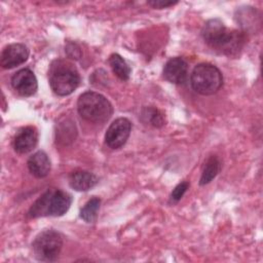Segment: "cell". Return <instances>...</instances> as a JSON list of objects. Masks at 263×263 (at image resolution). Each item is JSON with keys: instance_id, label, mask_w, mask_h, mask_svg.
Here are the masks:
<instances>
[{"instance_id": "6da1fadb", "label": "cell", "mask_w": 263, "mask_h": 263, "mask_svg": "<svg viewBox=\"0 0 263 263\" xmlns=\"http://www.w3.org/2000/svg\"><path fill=\"white\" fill-rule=\"evenodd\" d=\"M201 36L210 47L228 57L237 55L247 42L245 31L229 30L219 18L205 22L201 29Z\"/></svg>"}, {"instance_id": "7a4b0ae2", "label": "cell", "mask_w": 263, "mask_h": 263, "mask_svg": "<svg viewBox=\"0 0 263 263\" xmlns=\"http://www.w3.org/2000/svg\"><path fill=\"white\" fill-rule=\"evenodd\" d=\"M72 202L71 196L60 189L51 188L45 191L31 205L28 217L39 218L47 216H63L68 212Z\"/></svg>"}, {"instance_id": "3957f363", "label": "cell", "mask_w": 263, "mask_h": 263, "mask_svg": "<svg viewBox=\"0 0 263 263\" xmlns=\"http://www.w3.org/2000/svg\"><path fill=\"white\" fill-rule=\"evenodd\" d=\"M77 110L83 119L92 123H103L113 113L112 105L108 99L96 91L83 92L78 99Z\"/></svg>"}, {"instance_id": "277c9868", "label": "cell", "mask_w": 263, "mask_h": 263, "mask_svg": "<svg viewBox=\"0 0 263 263\" xmlns=\"http://www.w3.org/2000/svg\"><path fill=\"white\" fill-rule=\"evenodd\" d=\"M48 77L52 91L61 97L71 95L80 82V76L76 68L64 60H58L51 64Z\"/></svg>"}, {"instance_id": "5b68a950", "label": "cell", "mask_w": 263, "mask_h": 263, "mask_svg": "<svg viewBox=\"0 0 263 263\" xmlns=\"http://www.w3.org/2000/svg\"><path fill=\"white\" fill-rule=\"evenodd\" d=\"M190 81L192 88L196 92L210 96L221 88L223 85V76L216 66L209 63H201L193 69Z\"/></svg>"}, {"instance_id": "8992f818", "label": "cell", "mask_w": 263, "mask_h": 263, "mask_svg": "<svg viewBox=\"0 0 263 263\" xmlns=\"http://www.w3.org/2000/svg\"><path fill=\"white\" fill-rule=\"evenodd\" d=\"M62 247V235L52 229L41 231L32 242V248L36 259L44 262L55 261L59 258Z\"/></svg>"}, {"instance_id": "52a82bcc", "label": "cell", "mask_w": 263, "mask_h": 263, "mask_svg": "<svg viewBox=\"0 0 263 263\" xmlns=\"http://www.w3.org/2000/svg\"><path fill=\"white\" fill-rule=\"evenodd\" d=\"M132 129V123L127 118L119 117L108 127L105 134V142L112 149L122 147L127 141Z\"/></svg>"}, {"instance_id": "ba28073f", "label": "cell", "mask_w": 263, "mask_h": 263, "mask_svg": "<svg viewBox=\"0 0 263 263\" xmlns=\"http://www.w3.org/2000/svg\"><path fill=\"white\" fill-rule=\"evenodd\" d=\"M28 58L29 49L25 44L12 43L3 48L0 58V65L3 69H11L24 64Z\"/></svg>"}, {"instance_id": "9c48e42d", "label": "cell", "mask_w": 263, "mask_h": 263, "mask_svg": "<svg viewBox=\"0 0 263 263\" xmlns=\"http://www.w3.org/2000/svg\"><path fill=\"white\" fill-rule=\"evenodd\" d=\"M11 85L23 97L33 96L38 87L37 79L33 71L28 68L18 70L11 78Z\"/></svg>"}, {"instance_id": "30bf717a", "label": "cell", "mask_w": 263, "mask_h": 263, "mask_svg": "<svg viewBox=\"0 0 263 263\" xmlns=\"http://www.w3.org/2000/svg\"><path fill=\"white\" fill-rule=\"evenodd\" d=\"M164 78L175 84H183L188 76V64L180 57L173 58L164 65L163 68Z\"/></svg>"}, {"instance_id": "8fae6325", "label": "cell", "mask_w": 263, "mask_h": 263, "mask_svg": "<svg viewBox=\"0 0 263 263\" xmlns=\"http://www.w3.org/2000/svg\"><path fill=\"white\" fill-rule=\"evenodd\" d=\"M38 142V132L34 126H26L18 130L13 140V147L17 153L25 154L32 151Z\"/></svg>"}, {"instance_id": "7c38bea8", "label": "cell", "mask_w": 263, "mask_h": 263, "mask_svg": "<svg viewBox=\"0 0 263 263\" xmlns=\"http://www.w3.org/2000/svg\"><path fill=\"white\" fill-rule=\"evenodd\" d=\"M28 168L36 178H44L50 172V160L44 151L35 152L28 159Z\"/></svg>"}, {"instance_id": "4fadbf2b", "label": "cell", "mask_w": 263, "mask_h": 263, "mask_svg": "<svg viewBox=\"0 0 263 263\" xmlns=\"http://www.w3.org/2000/svg\"><path fill=\"white\" fill-rule=\"evenodd\" d=\"M97 183V176L87 171H74L69 176V184L76 191H87Z\"/></svg>"}, {"instance_id": "5bb4252c", "label": "cell", "mask_w": 263, "mask_h": 263, "mask_svg": "<svg viewBox=\"0 0 263 263\" xmlns=\"http://www.w3.org/2000/svg\"><path fill=\"white\" fill-rule=\"evenodd\" d=\"M221 170V161L216 155H212L208 158V160L204 163L201 177L199 180V184L206 185L209 184L213 179L216 178L218 173Z\"/></svg>"}, {"instance_id": "9a60e30c", "label": "cell", "mask_w": 263, "mask_h": 263, "mask_svg": "<svg viewBox=\"0 0 263 263\" xmlns=\"http://www.w3.org/2000/svg\"><path fill=\"white\" fill-rule=\"evenodd\" d=\"M109 64L113 73L120 80H128L130 75V68L121 55H119L118 53H112L109 58Z\"/></svg>"}, {"instance_id": "2e32d148", "label": "cell", "mask_w": 263, "mask_h": 263, "mask_svg": "<svg viewBox=\"0 0 263 263\" xmlns=\"http://www.w3.org/2000/svg\"><path fill=\"white\" fill-rule=\"evenodd\" d=\"M101 199L99 197H92L90 198L84 206L80 210V218L83 219L87 223H92L97 220L98 211L100 209Z\"/></svg>"}, {"instance_id": "e0dca14e", "label": "cell", "mask_w": 263, "mask_h": 263, "mask_svg": "<svg viewBox=\"0 0 263 263\" xmlns=\"http://www.w3.org/2000/svg\"><path fill=\"white\" fill-rule=\"evenodd\" d=\"M142 117L145 122H148L154 127H161L165 123L162 112L153 107H146L142 111Z\"/></svg>"}, {"instance_id": "ac0fdd59", "label": "cell", "mask_w": 263, "mask_h": 263, "mask_svg": "<svg viewBox=\"0 0 263 263\" xmlns=\"http://www.w3.org/2000/svg\"><path fill=\"white\" fill-rule=\"evenodd\" d=\"M188 187H189V183L186 182V181H185V182H182V183H180V184H178V185L174 188V190L172 191V193H171V197H170L171 202H173V203L178 202V201L183 197V195H184L185 192L187 191Z\"/></svg>"}, {"instance_id": "d6986e66", "label": "cell", "mask_w": 263, "mask_h": 263, "mask_svg": "<svg viewBox=\"0 0 263 263\" xmlns=\"http://www.w3.org/2000/svg\"><path fill=\"white\" fill-rule=\"evenodd\" d=\"M178 1H165V0H151L148 1V4L154 8H165L177 4Z\"/></svg>"}, {"instance_id": "ffe728a7", "label": "cell", "mask_w": 263, "mask_h": 263, "mask_svg": "<svg viewBox=\"0 0 263 263\" xmlns=\"http://www.w3.org/2000/svg\"><path fill=\"white\" fill-rule=\"evenodd\" d=\"M67 52H68V55L69 57H71L72 59H78L79 57L75 53V52H77L78 54H81V51H80V48L76 45V44H73V43H70V44H68V46H67Z\"/></svg>"}]
</instances>
